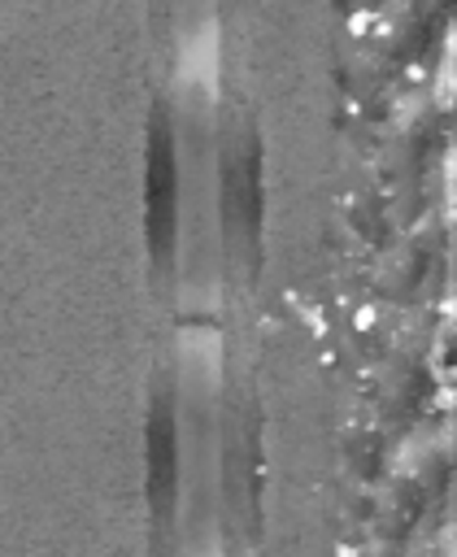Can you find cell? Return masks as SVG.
<instances>
[{
  "mask_svg": "<svg viewBox=\"0 0 457 557\" xmlns=\"http://www.w3.org/2000/svg\"><path fill=\"white\" fill-rule=\"evenodd\" d=\"M200 557H218V553H200Z\"/></svg>",
  "mask_w": 457,
  "mask_h": 557,
  "instance_id": "3",
  "label": "cell"
},
{
  "mask_svg": "<svg viewBox=\"0 0 457 557\" xmlns=\"http://www.w3.org/2000/svg\"><path fill=\"white\" fill-rule=\"evenodd\" d=\"M178 357H183V374L196 387H213L218 383V366H222V344L218 331L209 326H187L178 339Z\"/></svg>",
  "mask_w": 457,
  "mask_h": 557,
  "instance_id": "2",
  "label": "cell"
},
{
  "mask_svg": "<svg viewBox=\"0 0 457 557\" xmlns=\"http://www.w3.org/2000/svg\"><path fill=\"white\" fill-rule=\"evenodd\" d=\"M178 83L192 109L213 104L218 91V22L213 13H200L187 22L183 44H178Z\"/></svg>",
  "mask_w": 457,
  "mask_h": 557,
  "instance_id": "1",
  "label": "cell"
}]
</instances>
